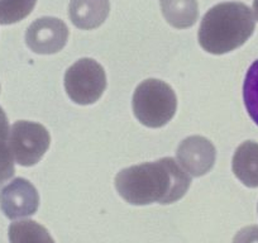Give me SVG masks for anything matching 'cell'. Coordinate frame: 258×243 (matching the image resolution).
<instances>
[{
  "label": "cell",
  "instance_id": "cell-1",
  "mask_svg": "<svg viewBox=\"0 0 258 243\" xmlns=\"http://www.w3.org/2000/svg\"><path fill=\"white\" fill-rule=\"evenodd\" d=\"M191 177L172 157L131 166L115 176V188L133 205L172 204L187 193Z\"/></svg>",
  "mask_w": 258,
  "mask_h": 243
},
{
  "label": "cell",
  "instance_id": "cell-2",
  "mask_svg": "<svg viewBox=\"0 0 258 243\" xmlns=\"http://www.w3.org/2000/svg\"><path fill=\"white\" fill-rule=\"evenodd\" d=\"M252 11L243 3H222L213 7L200 24L199 43L207 52L224 54L248 41L254 32Z\"/></svg>",
  "mask_w": 258,
  "mask_h": 243
},
{
  "label": "cell",
  "instance_id": "cell-3",
  "mask_svg": "<svg viewBox=\"0 0 258 243\" xmlns=\"http://www.w3.org/2000/svg\"><path fill=\"white\" fill-rule=\"evenodd\" d=\"M177 98L168 84L157 79H147L137 86L133 95V111L143 126L163 127L173 118Z\"/></svg>",
  "mask_w": 258,
  "mask_h": 243
},
{
  "label": "cell",
  "instance_id": "cell-4",
  "mask_svg": "<svg viewBox=\"0 0 258 243\" xmlns=\"http://www.w3.org/2000/svg\"><path fill=\"white\" fill-rule=\"evenodd\" d=\"M106 88L103 66L93 58L76 61L64 74V89L71 100L80 105H90L101 98Z\"/></svg>",
  "mask_w": 258,
  "mask_h": 243
},
{
  "label": "cell",
  "instance_id": "cell-5",
  "mask_svg": "<svg viewBox=\"0 0 258 243\" xmlns=\"http://www.w3.org/2000/svg\"><path fill=\"white\" fill-rule=\"evenodd\" d=\"M49 142L51 137L48 131L34 122H16L9 132L8 145L14 160L26 167L41 161L48 150Z\"/></svg>",
  "mask_w": 258,
  "mask_h": 243
},
{
  "label": "cell",
  "instance_id": "cell-6",
  "mask_svg": "<svg viewBox=\"0 0 258 243\" xmlns=\"http://www.w3.org/2000/svg\"><path fill=\"white\" fill-rule=\"evenodd\" d=\"M68 38V26L53 17L37 19L26 32L27 46L39 54H52L61 51L66 46Z\"/></svg>",
  "mask_w": 258,
  "mask_h": 243
},
{
  "label": "cell",
  "instance_id": "cell-7",
  "mask_svg": "<svg viewBox=\"0 0 258 243\" xmlns=\"http://www.w3.org/2000/svg\"><path fill=\"white\" fill-rule=\"evenodd\" d=\"M38 205V192L23 177L14 178L0 192V209L12 220L31 217L37 212Z\"/></svg>",
  "mask_w": 258,
  "mask_h": 243
},
{
  "label": "cell",
  "instance_id": "cell-8",
  "mask_svg": "<svg viewBox=\"0 0 258 243\" xmlns=\"http://www.w3.org/2000/svg\"><path fill=\"white\" fill-rule=\"evenodd\" d=\"M178 165L190 176H204L215 163L217 151L214 145L202 136H191L178 145Z\"/></svg>",
  "mask_w": 258,
  "mask_h": 243
},
{
  "label": "cell",
  "instance_id": "cell-9",
  "mask_svg": "<svg viewBox=\"0 0 258 243\" xmlns=\"http://www.w3.org/2000/svg\"><path fill=\"white\" fill-rule=\"evenodd\" d=\"M110 11L109 0H71L70 18L80 29H95L105 22Z\"/></svg>",
  "mask_w": 258,
  "mask_h": 243
},
{
  "label": "cell",
  "instance_id": "cell-10",
  "mask_svg": "<svg viewBox=\"0 0 258 243\" xmlns=\"http://www.w3.org/2000/svg\"><path fill=\"white\" fill-rule=\"evenodd\" d=\"M232 168L238 180L248 188H258V143L245 141L235 151Z\"/></svg>",
  "mask_w": 258,
  "mask_h": 243
},
{
  "label": "cell",
  "instance_id": "cell-11",
  "mask_svg": "<svg viewBox=\"0 0 258 243\" xmlns=\"http://www.w3.org/2000/svg\"><path fill=\"white\" fill-rule=\"evenodd\" d=\"M160 3L165 19L175 28H190L197 23L199 16L197 0H160Z\"/></svg>",
  "mask_w": 258,
  "mask_h": 243
},
{
  "label": "cell",
  "instance_id": "cell-12",
  "mask_svg": "<svg viewBox=\"0 0 258 243\" xmlns=\"http://www.w3.org/2000/svg\"><path fill=\"white\" fill-rule=\"evenodd\" d=\"M11 243H54L53 238L43 225L34 220H21L9 227Z\"/></svg>",
  "mask_w": 258,
  "mask_h": 243
},
{
  "label": "cell",
  "instance_id": "cell-13",
  "mask_svg": "<svg viewBox=\"0 0 258 243\" xmlns=\"http://www.w3.org/2000/svg\"><path fill=\"white\" fill-rule=\"evenodd\" d=\"M37 0H0V24L23 21L33 11Z\"/></svg>",
  "mask_w": 258,
  "mask_h": 243
},
{
  "label": "cell",
  "instance_id": "cell-14",
  "mask_svg": "<svg viewBox=\"0 0 258 243\" xmlns=\"http://www.w3.org/2000/svg\"><path fill=\"white\" fill-rule=\"evenodd\" d=\"M243 100L248 114L258 126V59L250 65L243 84Z\"/></svg>",
  "mask_w": 258,
  "mask_h": 243
},
{
  "label": "cell",
  "instance_id": "cell-15",
  "mask_svg": "<svg viewBox=\"0 0 258 243\" xmlns=\"http://www.w3.org/2000/svg\"><path fill=\"white\" fill-rule=\"evenodd\" d=\"M16 173L14 157L7 141L0 140V188L11 180Z\"/></svg>",
  "mask_w": 258,
  "mask_h": 243
},
{
  "label": "cell",
  "instance_id": "cell-16",
  "mask_svg": "<svg viewBox=\"0 0 258 243\" xmlns=\"http://www.w3.org/2000/svg\"><path fill=\"white\" fill-rule=\"evenodd\" d=\"M233 243H258V225H249L235 234Z\"/></svg>",
  "mask_w": 258,
  "mask_h": 243
},
{
  "label": "cell",
  "instance_id": "cell-17",
  "mask_svg": "<svg viewBox=\"0 0 258 243\" xmlns=\"http://www.w3.org/2000/svg\"><path fill=\"white\" fill-rule=\"evenodd\" d=\"M9 123L8 118L6 115V111L3 108L0 106V140L2 141H8L9 138Z\"/></svg>",
  "mask_w": 258,
  "mask_h": 243
},
{
  "label": "cell",
  "instance_id": "cell-18",
  "mask_svg": "<svg viewBox=\"0 0 258 243\" xmlns=\"http://www.w3.org/2000/svg\"><path fill=\"white\" fill-rule=\"evenodd\" d=\"M253 11H254L255 18L258 21V0H253Z\"/></svg>",
  "mask_w": 258,
  "mask_h": 243
}]
</instances>
